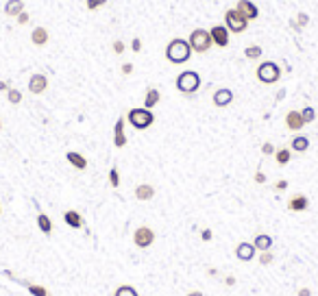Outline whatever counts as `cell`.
Listing matches in <instances>:
<instances>
[{
    "mask_svg": "<svg viewBox=\"0 0 318 296\" xmlns=\"http://www.w3.org/2000/svg\"><path fill=\"white\" fill-rule=\"evenodd\" d=\"M192 57V48L188 44V39H181L176 37L173 42L166 46V59H168L170 63H174V66H181V63H188Z\"/></svg>",
    "mask_w": 318,
    "mask_h": 296,
    "instance_id": "obj_1",
    "label": "cell"
},
{
    "mask_svg": "<svg viewBox=\"0 0 318 296\" xmlns=\"http://www.w3.org/2000/svg\"><path fill=\"white\" fill-rule=\"evenodd\" d=\"M127 120H129L131 127H135L138 131H144V129H148L155 124V113L146 107H135L127 113Z\"/></svg>",
    "mask_w": 318,
    "mask_h": 296,
    "instance_id": "obj_2",
    "label": "cell"
},
{
    "mask_svg": "<svg viewBox=\"0 0 318 296\" xmlns=\"http://www.w3.org/2000/svg\"><path fill=\"white\" fill-rule=\"evenodd\" d=\"M199 87H201V77L194 70H183V72L176 77V89H179L181 94H185V96L194 94Z\"/></svg>",
    "mask_w": 318,
    "mask_h": 296,
    "instance_id": "obj_3",
    "label": "cell"
},
{
    "mask_svg": "<svg viewBox=\"0 0 318 296\" xmlns=\"http://www.w3.org/2000/svg\"><path fill=\"white\" fill-rule=\"evenodd\" d=\"M188 44H190V48L194 50V53L203 54V53H207V50L214 46V39H211V33L205 31V28H194V31L190 33Z\"/></svg>",
    "mask_w": 318,
    "mask_h": 296,
    "instance_id": "obj_4",
    "label": "cell"
},
{
    "mask_svg": "<svg viewBox=\"0 0 318 296\" xmlns=\"http://www.w3.org/2000/svg\"><path fill=\"white\" fill-rule=\"evenodd\" d=\"M255 77H257V81L264 85H275L281 79V68L277 66L275 61H264L257 66Z\"/></svg>",
    "mask_w": 318,
    "mask_h": 296,
    "instance_id": "obj_5",
    "label": "cell"
},
{
    "mask_svg": "<svg viewBox=\"0 0 318 296\" xmlns=\"http://www.w3.org/2000/svg\"><path fill=\"white\" fill-rule=\"evenodd\" d=\"M225 27L229 28L231 33H244L249 28V20L242 16L235 9H227L225 11Z\"/></svg>",
    "mask_w": 318,
    "mask_h": 296,
    "instance_id": "obj_6",
    "label": "cell"
},
{
    "mask_svg": "<svg viewBox=\"0 0 318 296\" xmlns=\"http://www.w3.org/2000/svg\"><path fill=\"white\" fill-rule=\"evenodd\" d=\"M155 242V231L150 227H138L133 233V244L138 248H148Z\"/></svg>",
    "mask_w": 318,
    "mask_h": 296,
    "instance_id": "obj_7",
    "label": "cell"
},
{
    "mask_svg": "<svg viewBox=\"0 0 318 296\" xmlns=\"http://www.w3.org/2000/svg\"><path fill=\"white\" fill-rule=\"evenodd\" d=\"M211 39H214L216 46L220 48H227L229 46V28L225 27V24H216V27H211Z\"/></svg>",
    "mask_w": 318,
    "mask_h": 296,
    "instance_id": "obj_8",
    "label": "cell"
},
{
    "mask_svg": "<svg viewBox=\"0 0 318 296\" xmlns=\"http://www.w3.org/2000/svg\"><path fill=\"white\" fill-rule=\"evenodd\" d=\"M46 87H48L46 74L37 72V74H33V77L29 79V92H31V94H44V92H46Z\"/></svg>",
    "mask_w": 318,
    "mask_h": 296,
    "instance_id": "obj_9",
    "label": "cell"
},
{
    "mask_svg": "<svg viewBox=\"0 0 318 296\" xmlns=\"http://www.w3.org/2000/svg\"><path fill=\"white\" fill-rule=\"evenodd\" d=\"M235 11H240L242 16L249 20V22L260 16V9H257L255 4L251 2V0H238V4H235Z\"/></svg>",
    "mask_w": 318,
    "mask_h": 296,
    "instance_id": "obj_10",
    "label": "cell"
},
{
    "mask_svg": "<svg viewBox=\"0 0 318 296\" xmlns=\"http://www.w3.org/2000/svg\"><path fill=\"white\" fill-rule=\"evenodd\" d=\"M214 105L216 107H229L231 103H233V92L231 89H227V87H220V89H216L214 92Z\"/></svg>",
    "mask_w": 318,
    "mask_h": 296,
    "instance_id": "obj_11",
    "label": "cell"
},
{
    "mask_svg": "<svg viewBox=\"0 0 318 296\" xmlns=\"http://www.w3.org/2000/svg\"><path fill=\"white\" fill-rule=\"evenodd\" d=\"M114 144H116V148H124V146H127V135H124V118L116 120V127H114Z\"/></svg>",
    "mask_w": 318,
    "mask_h": 296,
    "instance_id": "obj_12",
    "label": "cell"
},
{
    "mask_svg": "<svg viewBox=\"0 0 318 296\" xmlns=\"http://www.w3.org/2000/svg\"><path fill=\"white\" fill-rule=\"evenodd\" d=\"M235 257H238L240 262H251V259L255 257V246L249 242H240L238 248H235Z\"/></svg>",
    "mask_w": 318,
    "mask_h": 296,
    "instance_id": "obj_13",
    "label": "cell"
},
{
    "mask_svg": "<svg viewBox=\"0 0 318 296\" xmlns=\"http://www.w3.org/2000/svg\"><path fill=\"white\" fill-rule=\"evenodd\" d=\"M286 127L290 129V131H301V129L305 127L301 111H288L286 113Z\"/></svg>",
    "mask_w": 318,
    "mask_h": 296,
    "instance_id": "obj_14",
    "label": "cell"
},
{
    "mask_svg": "<svg viewBox=\"0 0 318 296\" xmlns=\"http://www.w3.org/2000/svg\"><path fill=\"white\" fill-rule=\"evenodd\" d=\"M307 207H310V200H307V196H303V194H296V196H292L288 200V209L290 212H305Z\"/></svg>",
    "mask_w": 318,
    "mask_h": 296,
    "instance_id": "obj_15",
    "label": "cell"
},
{
    "mask_svg": "<svg viewBox=\"0 0 318 296\" xmlns=\"http://www.w3.org/2000/svg\"><path fill=\"white\" fill-rule=\"evenodd\" d=\"M65 159H68L70 165H72V168H77V170H85V168H87V159H85L81 153L70 150V153H65Z\"/></svg>",
    "mask_w": 318,
    "mask_h": 296,
    "instance_id": "obj_16",
    "label": "cell"
},
{
    "mask_svg": "<svg viewBox=\"0 0 318 296\" xmlns=\"http://www.w3.org/2000/svg\"><path fill=\"white\" fill-rule=\"evenodd\" d=\"M31 42L35 46H46L48 44V31L44 27H35L31 33Z\"/></svg>",
    "mask_w": 318,
    "mask_h": 296,
    "instance_id": "obj_17",
    "label": "cell"
},
{
    "mask_svg": "<svg viewBox=\"0 0 318 296\" xmlns=\"http://www.w3.org/2000/svg\"><path fill=\"white\" fill-rule=\"evenodd\" d=\"M63 220H65V224H68V227H72V229H81V227H83V218H81V214L74 212V209H68V212L63 214Z\"/></svg>",
    "mask_w": 318,
    "mask_h": 296,
    "instance_id": "obj_18",
    "label": "cell"
},
{
    "mask_svg": "<svg viewBox=\"0 0 318 296\" xmlns=\"http://www.w3.org/2000/svg\"><path fill=\"white\" fill-rule=\"evenodd\" d=\"M253 246H255V250H260V253H264V250H270V246H272V238H270V235H266V233L255 235Z\"/></svg>",
    "mask_w": 318,
    "mask_h": 296,
    "instance_id": "obj_19",
    "label": "cell"
},
{
    "mask_svg": "<svg viewBox=\"0 0 318 296\" xmlns=\"http://www.w3.org/2000/svg\"><path fill=\"white\" fill-rule=\"evenodd\" d=\"M24 11V2L22 0H7V4H4V13L11 18H18L20 13Z\"/></svg>",
    "mask_w": 318,
    "mask_h": 296,
    "instance_id": "obj_20",
    "label": "cell"
},
{
    "mask_svg": "<svg viewBox=\"0 0 318 296\" xmlns=\"http://www.w3.org/2000/svg\"><path fill=\"white\" fill-rule=\"evenodd\" d=\"M153 196H155V188H153V185L142 183V185H138V188H135V198H138V200H150Z\"/></svg>",
    "mask_w": 318,
    "mask_h": 296,
    "instance_id": "obj_21",
    "label": "cell"
},
{
    "mask_svg": "<svg viewBox=\"0 0 318 296\" xmlns=\"http://www.w3.org/2000/svg\"><path fill=\"white\" fill-rule=\"evenodd\" d=\"M161 100V94H159V89H155V87H148V92H146V98H144V107L146 109H153L155 105H157Z\"/></svg>",
    "mask_w": 318,
    "mask_h": 296,
    "instance_id": "obj_22",
    "label": "cell"
},
{
    "mask_svg": "<svg viewBox=\"0 0 318 296\" xmlns=\"http://www.w3.org/2000/svg\"><path fill=\"white\" fill-rule=\"evenodd\" d=\"M290 148L294 150V153H305L307 148H310V139L305 137V135H296L294 139H292V144H290Z\"/></svg>",
    "mask_w": 318,
    "mask_h": 296,
    "instance_id": "obj_23",
    "label": "cell"
},
{
    "mask_svg": "<svg viewBox=\"0 0 318 296\" xmlns=\"http://www.w3.org/2000/svg\"><path fill=\"white\" fill-rule=\"evenodd\" d=\"M37 227H39V231H42L44 235H50V231H53V222H50V218L46 214L37 215Z\"/></svg>",
    "mask_w": 318,
    "mask_h": 296,
    "instance_id": "obj_24",
    "label": "cell"
},
{
    "mask_svg": "<svg viewBox=\"0 0 318 296\" xmlns=\"http://www.w3.org/2000/svg\"><path fill=\"white\" fill-rule=\"evenodd\" d=\"M261 54H264V50H261V46H246V48H244V57H246V59H251V61L260 59Z\"/></svg>",
    "mask_w": 318,
    "mask_h": 296,
    "instance_id": "obj_25",
    "label": "cell"
},
{
    "mask_svg": "<svg viewBox=\"0 0 318 296\" xmlns=\"http://www.w3.org/2000/svg\"><path fill=\"white\" fill-rule=\"evenodd\" d=\"M290 157H292V153H290L288 148L275 150V159H277V163H279V165H286L288 161H290Z\"/></svg>",
    "mask_w": 318,
    "mask_h": 296,
    "instance_id": "obj_26",
    "label": "cell"
},
{
    "mask_svg": "<svg viewBox=\"0 0 318 296\" xmlns=\"http://www.w3.org/2000/svg\"><path fill=\"white\" fill-rule=\"evenodd\" d=\"M114 296H140V294L133 285H120V288L114 292Z\"/></svg>",
    "mask_w": 318,
    "mask_h": 296,
    "instance_id": "obj_27",
    "label": "cell"
},
{
    "mask_svg": "<svg viewBox=\"0 0 318 296\" xmlns=\"http://www.w3.org/2000/svg\"><path fill=\"white\" fill-rule=\"evenodd\" d=\"M307 22H310V16L307 13H299V16L294 18V22H292V27L299 31V28H303V27H307Z\"/></svg>",
    "mask_w": 318,
    "mask_h": 296,
    "instance_id": "obj_28",
    "label": "cell"
},
{
    "mask_svg": "<svg viewBox=\"0 0 318 296\" xmlns=\"http://www.w3.org/2000/svg\"><path fill=\"white\" fill-rule=\"evenodd\" d=\"M7 98H9V103H11V105H20V103H22V94H20V89H13V87H9Z\"/></svg>",
    "mask_w": 318,
    "mask_h": 296,
    "instance_id": "obj_29",
    "label": "cell"
},
{
    "mask_svg": "<svg viewBox=\"0 0 318 296\" xmlns=\"http://www.w3.org/2000/svg\"><path fill=\"white\" fill-rule=\"evenodd\" d=\"M109 185H112V188H118L120 185V172H118V168H114L109 170Z\"/></svg>",
    "mask_w": 318,
    "mask_h": 296,
    "instance_id": "obj_30",
    "label": "cell"
},
{
    "mask_svg": "<svg viewBox=\"0 0 318 296\" xmlns=\"http://www.w3.org/2000/svg\"><path fill=\"white\" fill-rule=\"evenodd\" d=\"M301 115H303V122H305V124H310V122H314L316 111H314V109H312V107H305V109H303V111H301Z\"/></svg>",
    "mask_w": 318,
    "mask_h": 296,
    "instance_id": "obj_31",
    "label": "cell"
},
{
    "mask_svg": "<svg viewBox=\"0 0 318 296\" xmlns=\"http://www.w3.org/2000/svg\"><path fill=\"white\" fill-rule=\"evenodd\" d=\"M27 288H29V292H31L33 296H48L46 288H42V285H31V283H27Z\"/></svg>",
    "mask_w": 318,
    "mask_h": 296,
    "instance_id": "obj_32",
    "label": "cell"
},
{
    "mask_svg": "<svg viewBox=\"0 0 318 296\" xmlns=\"http://www.w3.org/2000/svg\"><path fill=\"white\" fill-rule=\"evenodd\" d=\"M105 2H107V0H85V4H87L89 11H96V9H100Z\"/></svg>",
    "mask_w": 318,
    "mask_h": 296,
    "instance_id": "obj_33",
    "label": "cell"
},
{
    "mask_svg": "<svg viewBox=\"0 0 318 296\" xmlns=\"http://www.w3.org/2000/svg\"><path fill=\"white\" fill-rule=\"evenodd\" d=\"M260 264H261V266L272 264V253H270V250H264V253L260 255Z\"/></svg>",
    "mask_w": 318,
    "mask_h": 296,
    "instance_id": "obj_34",
    "label": "cell"
},
{
    "mask_svg": "<svg viewBox=\"0 0 318 296\" xmlns=\"http://www.w3.org/2000/svg\"><path fill=\"white\" fill-rule=\"evenodd\" d=\"M211 238H214V233H211V229H203V231H201V240H203V242H209Z\"/></svg>",
    "mask_w": 318,
    "mask_h": 296,
    "instance_id": "obj_35",
    "label": "cell"
},
{
    "mask_svg": "<svg viewBox=\"0 0 318 296\" xmlns=\"http://www.w3.org/2000/svg\"><path fill=\"white\" fill-rule=\"evenodd\" d=\"M112 48H114V53H116V54H120V53H124V44H122V42H120V39H116V42H114V46H112Z\"/></svg>",
    "mask_w": 318,
    "mask_h": 296,
    "instance_id": "obj_36",
    "label": "cell"
},
{
    "mask_svg": "<svg viewBox=\"0 0 318 296\" xmlns=\"http://www.w3.org/2000/svg\"><path fill=\"white\" fill-rule=\"evenodd\" d=\"M261 153H264V155H275V146H272L270 142H266L264 146H261Z\"/></svg>",
    "mask_w": 318,
    "mask_h": 296,
    "instance_id": "obj_37",
    "label": "cell"
},
{
    "mask_svg": "<svg viewBox=\"0 0 318 296\" xmlns=\"http://www.w3.org/2000/svg\"><path fill=\"white\" fill-rule=\"evenodd\" d=\"M131 50H133V53H140V50H142V42H140L138 37H133V42H131Z\"/></svg>",
    "mask_w": 318,
    "mask_h": 296,
    "instance_id": "obj_38",
    "label": "cell"
},
{
    "mask_svg": "<svg viewBox=\"0 0 318 296\" xmlns=\"http://www.w3.org/2000/svg\"><path fill=\"white\" fill-rule=\"evenodd\" d=\"M29 20H31V18H29V13L22 11V13L18 16V24H22V27H24V24H29Z\"/></svg>",
    "mask_w": 318,
    "mask_h": 296,
    "instance_id": "obj_39",
    "label": "cell"
},
{
    "mask_svg": "<svg viewBox=\"0 0 318 296\" xmlns=\"http://www.w3.org/2000/svg\"><path fill=\"white\" fill-rule=\"evenodd\" d=\"M286 188H288V181H286V179H281V181L275 183V189H279V192H284Z\"/></svg>",
    "mask_w": 318,
    "mask_h": 296,
    "instance_id": "obj_40",
    "label": "cell"
},
{
    "mask_svg": "<svg viewBox=\"0 0 318 296\" xmlns=\"http://www.w3.org/2000/svg\"><path fill=\"white\" fill-rule=\"evenodd\" d=\"M255 183H266V174L264 172H255Z\"/></svg>",
    "mask_w": 318,
    "mask_h": 296,
    "instance_id": "obj_41",
    "label": "cell"
},
{
    "mask_svg": "<svg viewBox=\"0 0 318 296\" xmlns=\"http://www.w3.org/2000/svg\"><path fill=\"white\" fill-rule=\"evenodd\" d=\"M122 72H124V74H131V72H133V63H124V66H122Z\"/></svg>",
    "mask_w": 318,
    "mask_h": 296,
    "instance_id": "obj_42",
    "label": "cell"
},
{
    "mask_svg": "<svg viewBox=\"0 0 318 296\" xmlns=\"http://www.w3.org/2000/svg\"><path fill=\"white\" fill-rule=\"evenodd\" d=\"M299 296H310V290H307V288H301V290H299Z\"/></svg>",
    "mask_w": 318,
    "mask_h": 296,
    "instance_id": "obj_43",
    "label": "cell"
},
{
    "mask_svg": "<svg viewBox=\"0 0 318 296\" xmlns=\"http://www.w3.org/2000/svg\"><path fill=\"white\" fill-rule=\"evenodd\" d=\"M225 283H227V285H235V279H233V277H227Z\"/></svg>",
    "mask_w": 318,
    "mask_h": 296,
    "instance_id": "obj_44",
    "label": "cell"
},
{
    "mask_svg": "<svg viewBox=\"0 0 318 296\" xmlns=\"http://www.w3.org/2000/svg\"><path fill=\"white\" fill-rule=\"evenodd\" d=\"M188 296H203V292H199V290H194V292H188Z\"/></svg>",
    "mask_w": 318,
    "mask_h": 296,
    "instance_id": "obj_45",
    "label": "cell"
},
{
    "mask_svg": "<svg viewBox=\"0 0 318 296\" xmlns=\"http://www.w3.org/2000/svg\"><path fill=\"white\" fill-rule=\"evenodd\" d=\"M2 89H7L9 92V83H0V92H2Z\"/></svg>",
    "mask_w": 318,
    "mask_h": 296,
    "instance_id": "obj_46",
    "label": "cell"
},
{
    "mask_svg": "<svg viewBox=\"0 0 318 296\" xmlns=\"http://www.w3.org/2000/svg\"><path fill=\"white\" fill-rule=\"evenodd\" d=\"M0 127H2V122H0Z\"/></svg>",
    "mask_w": 318,
    "mask_h": 296,
    "instance_id": "obj_47",
    "label": "cell"
},
{
    "mask_svg": "<svg viewBox=\"0 0 318 296\" xmlns=\"http://www.w3.org/2000/svg\"><path fill=\"white\" fill-rule=\"evenodd\" d=\"M0 214H2V209H0Z\"/></svg>",
    "mask_w": 318,
    "mask_h": 296,
    "instance_id": "obj_48",
    "label": "cell"
}]
</instances>
